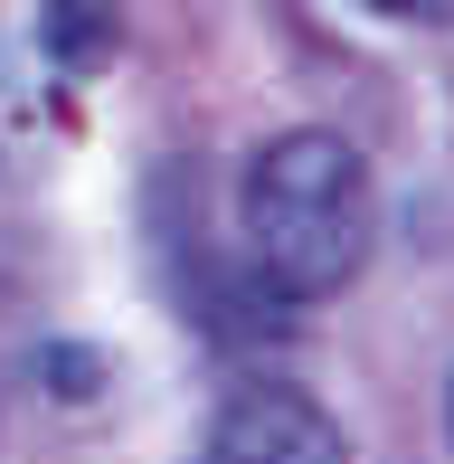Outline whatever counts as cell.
Segmentation results:
<instances>
[{
	"instance_id": "277c9868",
	"label": "cell",
	"mask_w": 454,
	"mask_h": 464,
	"mask_svg": "<svg viewBox=\"0 0 454 464\" xmlns=\"http://www.w3.org/2000/svg\"><path fill=\"white\" fill-rule=\"evenodd\" d=\"M360 10L398 19V29H454V0H360Z\"/></svg>"
},
{
	"instance_id": "6da1fadb",
	"label": "cell",
	"mask_w": 454,
	"mask_h": 464,
	"mask_svg": "<svg viewBox=\"0 0 454 464\" xmlns=\"http://www.w3.org/2000/svg\"><path fill=\"white\" fill-rule=\"evenodd\" d=\"M237 227L256 256L265 294L284 304H322L360 276L369 256V171L341 133H275L237 180Z\"/></svg>"
},
{
	"instance_id": "7a4b0ae2",
	"label": "cell",
	"mask_w": 454,
	"mask_h": 464,
	"mask_svg": "<svg viewBox=\"0 0 454 464\" xmlns=\"http://www.w3.org/2000/svg\"><path fill=\"white\" fill-rule=\"evenodd\" d=\"M190 464H350V436L332 427L322 398L284 389V379H246V389L218 398Z\"/></svg>"
},
{
	"instance_id": "5b68a950",
	"label": "cell",
	"mask_w": 454,
	"mask_h": 464,
	"mask_svg": "<svg viewBox=\"0 0 454 464\" xmlns=\"http://www.w3.org/2000/svg\"><path fill=\"white\" fill-rule=\"evenodd\" d=\"M445 436H454V389H445Z\"/></svg>"
},
{
	"instance_id": "3957f363",
	"label": "cell",
	"mask_w": 454,
	"mask_h": 464,
	"mask_svg": "<svg viewBox=\"0 0 454 464\" xmlns=\"http://www.w3.org/2000/svg\"><path fill=\"white\" fill-rule=\"evenodd\" d=\"M38 48L57 57V67L95 76L114 57V0H48V19H38Z\"/></svg>"
}]
</instances>
